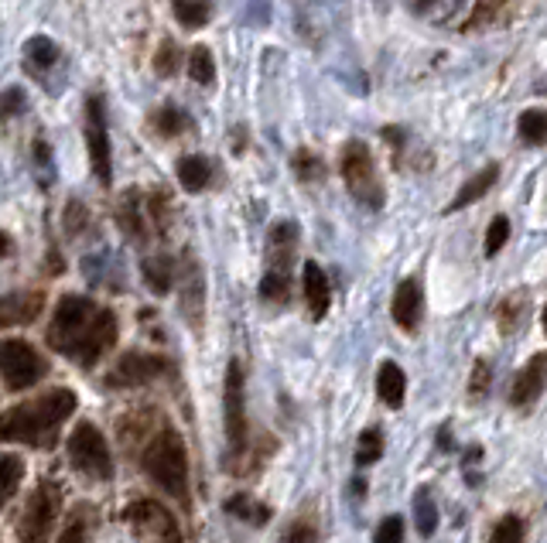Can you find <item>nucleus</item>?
<instances>
[{"label":"nucleus","instance_id":"1","mask_svg":"<svg viewBox=\"0 0 547 543\" xmlns=\"http://www.w3.org/2000/svg\"><path fill=\"white\" fill-rule=\"evenodd\" d=\"M45 342L58 356H69L76 366L93 369L116 346V315L83 294H62Z\"/></svg>","mask_w":547,"mask_h":543},{"label":"nucleus","instance_id":"2","mask_svg":"<svg viewBox=\"0 0 547 543\" xmlns=\"http://www.w3.org/2000/svg\"><path fill=\"white\" fill-rule=\"evenodd\" d=\"M76 393L69 387L35 397L28 404L11 407L7 414H0V441H17L31 447H52L58 441V427L76 414Z\"/></svg>","mask_w":547,"mask_h":543},{"label":"nucleus","instance_id":"3","mask_svg":"<svg viewBox=\"0 0 547 543\" xmlns=\"http://www.w3.org/2000/svg\"><path fill=\"white\" fill-rule=\"evenodd\" d=\"M141 465L157 488H165L178 502H188V455H185L182 434L161 427L144 447Z\"/></svg>","mask_w":547,"mask_h":543},{"label":"nucleus","instance_id":"4","mask_svg":"<svg viewBox=\"0 0 547 543\" xmlns=\"http://www.w3.org/2000/svg\"><path fill=\"white\" fill-rule=\"evenodd\" d=\"M339 167H342V181H346V188L352 192L356 202H363L370 209L383 206V181H380L373 154H370V147H366L363 140H349L342 147Z\"/></svg>","mask_w":547,"mask_h":543},{"label":"nucleus","instance_id":"5","mask_svg":"<svg viewBox=\"0 0 547 543\" xmlns=\"http://www.w3.org/2000/svg\"><path fill=\"white\" fill-rule=\"evenodd\" d=\"M48 373V359L25 338H0V377L7 383V390H28L35 383H42Z\"/></svg>","mask_w":547,"mask_h":543},{"label":"nucleus","instance_id":"6","mask_svg":"<svg viewBox=\"0 0 547 543\" xmlns=\"http://www.w3.org/2000/svg\"><path fill=\"white\" fill-rule=\"evenodd\" d=\"M66 447H69V461L83 475L99 478V482L113 478L110 445H106V437H103V431H99L93 420H79V424L72 427Z\"/></svg>","mask_w":547,"mask_h":543},{"label":"nucleus","instance_id":"7","mask_svg":"<svg viewBox=\"0 0 547 543\" xmlns=\"http://www.w3.org/2000/svg\"><path fill=\"white\" fill-rule=\"evenodd\" d=\"M62 513V488L52 482V478H45L35 486V492L28 496V506H25V513H21V529H17V537L21 540H48V533L56 529V519Z\"/></svg>","mask_w":547,"mask_h":543},{"label":"nucleus","instance_id":"8","mask_svg":"<svg viewBox=\"0 0 547 543\" xmlns=\"http://www.w3.org/2000/svg\"><path fill=\"white\" fill-rule=\"evenodd\" d=\"M86 147H89V165L99 185H110L113 157H110V134H106V103L103 96L86 99Z\"/></svg>","mask_w":547,"mask_h":543},{"label":"nucleus","instance_id":"9","mask_svg":"<svg viewBox=\"0 0 547 543\" xmlns=\"http://www.w3.org/2000/svg\"><path fill=\"white\" fill-rule=\"evenodd\" d=\"M223 407H226V437H229V447L243 451L247 447V390H243V366L237 359L226 366Z\"/></svg>","mask_w":547,"mask_h":543},{"label":"nucleus","instance_id":"10","mask_svg":"<svg viewBox=\"0 0 547 543\" xmlns=\"http://www.w3.org/2000/svg\"><path fill=\"white\" fill-rule=\"evenodd\" d=\"M124 519L134 527L137 537H147V540H182L175 516H171L168 509L155 499L130 502V506L124 509Z\"/></svg>","mask_w":547,"mask_h":543},{"label":"nucleus","instance_id":"11","mask_svg":"<svg viewBox=\"0 0 547 543\" xmlns=\"http://www.w3.org/2000/svg\"><path fill=\"white\" fill-rule=\"evenodd\" d=\"M168 369V362L161 356H144V352H127L116 359L110 373H106V387L110 390H130V387H144L157 379L161 373Z\"/></svg>","mask_w":547,"mask_h":543},{"label":"nucleus","instance_id":"12","mask_svg":"<svg viewBox=\"0 0 547 543\" xmlns=\"http://www.w3.org/2000/svg\"><path fill=\"white\" fill-rule=\"evenodd\" d=\"M45 294L42 291H15L0 297V332L15 328V325H31L42 315Z\"/></svg>","mask_w":547,"mask_h":543},{"label":"nucleus","instance_id":"13","mask_svg":"<svg viewBox=\"0 0 547 543\" xmlns=\"http://www.w3.org/2000/svg\"><path fill=\"white\" fill-rule=\"evenodd\" d=\"M547 387V352H537L523 369L513 379V390H510V404L513 407H527L533 404L541 390Z\"/></svg>","mask_w":547,"mask_h":543},{"label":"nucleus","instance_id":"14","mask_svg":"<svg viewBox=\"0 0 547 543\" xmlns=\"http://www.w3.org/2000/svg\"><path fill=\"white\" fill-rule=\"evenodd\" d=\"M301 284H305V305H309V315L315 321H322L329 315V305H332V284L325 277V270L315 260L305 264L301 270Z\"/></svg>","mask_w":547,"mask_h":543},{"label":"nucleus","instance_id":"15","mask_svg":"<svg viewBox=\"0 0 547 543\" xmlns=\"http://www.w3.org/2000/svg\"><path fill=\"white\" fill-rule=\"evenodd\" d=\"M390 315L404 332H414V328H418V321H421V287H418V280H400V284H397Z\"/></svg>","mask_w":547,"mask_h":543},{"label":"nucleus","instance_id":"16","mask_svg":"<svg viewBox=\"0 0 547 543\" xmlns=\"http://www.w3.org/2000/svg\"><path fill=\"white\" fill-rule=\"evenodd\" d=\"M267 250H270V266L291 270V260H295V250H298V226L291 223V219H281V223L270 226Z\"/></svg>","mask_w":547,"mask_h":543},{"label":"nucleus","instance_id":"17","mask_svg":"<svg viewBox=\"0 0 547 543\" xmlns=\"http://www.w3.org/2000/svg\"><path fill=\"white\" fill-rule=\"evenodd\" d=\"M377 393H380V400L387 407H404V393H407V377H404V369L397 366V362H383L377 369Z\"/></svg>","mask_w":547,"mask_h":543},{"label":"nucleus","instance_id":"18","mask_svg":"<svg viewBox=\"0 0 547 543\" xmlns=\"http://www.w3.org/2000/svg\"><path fill=\"white\" fill-rule=\"evenodd\" d=\"M496 178H500V165H486L482 171H479V175H472V178H469L462 188H459V196L451 198L449 212H459V209H465V206L479 202V198L486 196L492 185H496Z\"/></svg>","mask_w":547,"mask_h":543},{"label":"nucleus","instance_id":"19","mask_svg":"<svg viewBox=\"0 0 547 543\" xmlns=\"http://www.w3.org/2000/svg\"><path fill=\"white\" fill-rule=\"evenodd\" d=\"M141 274H144V284H147L151 294H157V297H165V294L171 291V284H175V264H171L165 253L144 256Z\"/></svg>","mask_w":547,"mask_h":543},{"label":"nucleus","instance_id":"20","mask_svg":"<svg viewBox=\"0 0 547 543\" xmlns=\"http://www.w3.org/2000/svg\"><path fill=\"white\" fill-rule=\"evenodd\" d=\"M178 181H182V188L185 192H202L206 185H209L212 178V165H209V157H202V154H188V157H182L178 161Z\"/></svg>","mask_w":547,"mask_h":543},{"label":"nucleus","instance_id":"21","mask_svg":"<svg viewBox=\"0 0 547 543\" xmlns=\"http://www.w3.org/2000/svg\"><path fill=\"white\" fill-rule=\"evenodd\" d=\"M21 478H25V458L15 451H0V506L15 499Z\"/></svg>","mask_w":547,"mask_h":543},{"label":"nucleus","instance_id":"22","mask_svg":"<svg viewBox=\"0 0 547 543\" xmlns=\"http://www.w3.org/2000/svg\"><path fill=\"white\" fill-rule=\"evenodd\" d=\"M116 219L124 226V233L130 239H144L147 236V229H144V209H141V192H124L120 198V209H116Z\"/></svg>","mask_w":547,"mask_h":543},{"label":"nucleus","instance_id":"23","mask_svg":"<svg viewBox=\"0 0 547 543\" xmlns=\"http://www.w3.org/2000/svg\"><path fill=\"white\" fill-rule=\"evenodd\" d=\"M226 513L239 516V519L250 523V527H264L267 519H270V509L260 506V502H253V496H233V499H226Z\"/></svg>","mask_w":547,"mask_h":543},{"label":"nucleus","instance_id":"24","mask_svg":"<svg viewBox=\"0 0 547 543\" xmlns=\"http://www.w3.org/2000/svg\"><path fill=\"white\" fill-rule=\"evenodd\" d=\"M171 11H175V21L182 28H202L212 15L206 0H171Z\"/></svg>","mask_w":547,"mask_h":543},{"label":"nucleus","instance_id":"25","mask_svg":"<svg viewBox=\"0 0 547 543\" xmlns=\"http://www.w3.org/2000/svg\"><path fill=\"white\" fill-rule=\"evenodd\" d=\"M25 58H28L35 69H52L58 62V48L52 38H45V35H35L25 42Z\"/></svg>","mask_w":547,"mask_h":543},{"label":"nucleus","instance_id":"26","mask_svg":"<svg viewBox=\"0 0 547 543\" xmlns=\"http://www.w3.org/2000/svg\"><path fill=\"white\" fill-rule=\"evenodd\" d=\"M188 75H192V83L198 85L216 83V62H212V52L206 45H196V48L188 52Z\"/></svg>","mask_w":547,"mask_h":543},{"label":"nucleus","instance_id":"27","mask_svg":"<svg viewBox=\"0 0 547 543\" xmlns=\"http://www.w3.org/2000/svg\"><path fill=\"white\" fill-rule=\"evenodd\" d=\"M151 126H155L161 137H175L188 126V116H185L178 106H161V110L151 113Z\"/></svg>","mask_w":547,"mask_h":543},{"label":"nucleus","instance_id":"28","mask_svg":"<svg viewBox=\"0 0 547 543\" xmlns=\"http://www.w3.org/2000/svg\"><path fill=\"white\" fill-rule=\"evenodd\" d=\"M414 523H418V533H421V537H431L438 529V506L424 488L414 496Z\"/></svg>","mask_w":547,"mask_h":543},{"label":"nucleus","instance_id":"29","mask_svg":"<svg viewBox=\"0 0 547 543\" xmlns=\"http://www.w3.org/2000/svg\"><path fill=\"white\" fill-rule=\"evenodd\" d=\"M383 458V431L380 427H366L360 434V447H356V465L366 468V465H373V461Z\"/></svg>","mask_w":547,"mask_h":543},{"label":"nucleus","instance_id":"30","mask_svg":"<svg viewBox=\"0 0 547 543\" xmlns=\"http://www.w3.org/2000/svg\"><path fill=\"white\" fill-rule=\"evenodd\" d=\"M520 137L527 140V144H544L547 140V113L544 110H527L520 113Z\"/></svg>","mask_w":547,"mask_h":543},{"label":"nucleus","instance_id":"31","mask_svg":"<svg viewBox=\"0 0 547 543\" xmlns=\"http://www.w3.org/2000/svg\"><path fill=\"white\" fill-rule=\"evenodd\" d=\"M288 294H291V277H288V270H278V266H270L260 280V297L267 301H288Z\"/></svg>","mask_w":547,"mask_h":543},{"label":"nucleus","instance_id":"32","mask_svg":"<svg viewBox=\"0 0 547 543\" xmlns=\"http://www.w3.org/2000/svg\"><path fill=\"white\" fill-rule=\"evenodd\" d=\"M523 301H527V294L517 291V294H510V297H503V305L496 307V321H500L503 332H513L520 325V318H523Z\"/></svg>","mask_w":547,"mask_h":543},{"label":"nucleus","instance_id":"33","mask_svg":"<svg viewBox=\"0 0 547 543\" xmlns=\"http://www.w3.org/2000/svg\"><path fill=\"white\" fill-rule=\"evenodd\" d=\"M523 533H527V527H523L520 516H503V519L496 523V529L490 533V540L492 543H520L523 540Z\"/></svg>","mask_w":547,"mask_h":543},{"label":"nucleus","instance_id":"34","mask_svg":"<svg viewBox=\"0 0 547 543\" xmlns=\"http://www.w3.org/2000/svg\"><path fill=\"white\" fill-rule=\"evenodd\" d=\"M25 106H28V96H25L21 85H11V89L0 93V120H11L17 113H25Z\"/></svg>","mask_w":547,"mask_h":543},{"label":"nucleus","instance_id":"35","mask_svg":"<svg viewBox=\"0 0 547 543\" xmlns=\"http://www.w3.org/2000/svg\"><path fill=\"white\" fill-rule=\"evenodd\" d=\"M506 239H510V219H506V216H496L490 223V233H486V256H490V260L503 250Z\"/></svg>","mask_w":547,"mask_h":543},{"label":"nucleus","instance_id":"36","mask_svg":"<svg viewBox=\"0 0 547 543\" xmlns=\"http://www.w3.org/2000/svg\"><path fill=\"white\" fill-rule=\"evenodd\" d=\"M155 72H157V75H165V79L178 72V45H175V42H161V45H157Z\"/></svg>","mask_w":547,"mask_h":543},{"label":"nucleus","instance_id":"37","mask_svg":"<svg viewBox=\"0 0 547 543\" xmlns=\"http://www.w3.org/2000/svg\"><path fill=\"white\" fill-rule=\"evenodd\" d=\"M291 165H295V175H298L301 181H319V178L325 175V171H322V161H319V157H315L311 151H298Z\"/></svg>","mask_w":547,"mask_h":543},{"label":"nucleus","instance_id":"38","mask_svg":"<svg viewBox=\"0 0 547 543\" xmlns=\"http://www.w3.org/2000/svg\"><path fill=\"white\" fill-rule=\"evenodd\" d=\"M373 540H377V543H400V540H404V519H400V516H390V519H383Z\"/></svg>","mask_w":547,"mask_h":543},{"label":"nucleus","instance_id":"39","mask_svg":"<svg viewBox=\"0 0 547 543\" xmlns=\"http://www.w3.org/2000/svg\"><path fill=\"white\" fill-rule=\"evenodd\" d=\"M86 219H89V212H86L83 202H69V206H66V233H69V236H76L79 229H86Z\"/></svg>","mask_w":547,"mask_h":543},{"label":"nucleus","instance_id":"40","mask_svg":"<svg viewBox=\"0 0 547 543\" xmlns=\"http://www.w3.org/2000/svg\"><path fill=\"white\" fill-rule=\"evenodd\" d=\"M486 390H490V362H476V373L469 379V393H472V397H482Z\"/></svg>","mask_w":547,"mask_h":543},{"label":"nucleus","instance_id":"41","mask_svg":"<svg viewBox=\"0 0 547 543\" xmlns=\"http://www.w3.org/2000/svg\"><path fill=\"white\" fill-rule=\"evenodd\" d=\"M35 165L42 171V185L48 181V171H52V151H48V144L42 137L35 140Z\"/></svg>","mask_w":547,"mask_h":543},{"label":"nucleus","instance_id":"42","mask_svg":"<svg viewBox=\"0 0 547 543\" xmlns=\"http://www.w3.org/2000/svg\"><path fill=\"white\" fill-rule=\"evenodd\" d=\"M86 537H89V529H86V523H83V519H79V516L72 519V527H69V529H62V533H58V540H66V543H72V540H86Z\"/></svg>","mask_w":547,"mask_h":543},{"label":"nucleus","instance_id":"43","mask_svg":"<svg viewBox=\"0 0 547 543\" xmlns=\"http://www.w3.org/2000/svg\"><path fill=\"white\" fill-rule=\"evenodd\" d=\"M492 7H496V0H479V11L472 17H469V25H465V28L472 31V28H479V25H482V21H486V17L492 15Z\"/></svg>","mask_w":547,"mask_h":543},{"label":"nucleus","instance_id":"44","mask_svg":"<svg viewBox=\"0 0 547 543\" xmlns=\"http://www.w3.org/2000/svg\"><path fill=\"white\" fill-rule=\"evenodd\" d=\"M284 540H315V529L311 527H295L284 533Z\"/></svg>","mask_w":547,"mask_h":543},{"label":"nucleus","instance_id":"45","mask_svg":"<svg viewBox=\"0 0 547 543\" xmlns=\"http://www.w3.org/2000/svg\"><path fill=\"white\" fill-rule=\"evenodd\" d=\"M11 253H15V239H11V233L0 229V260H7Z\"/></svg>","mask_w":547,"mask_h":543},{"label":"nucleus","instance_id":"46","mask_svg":"<svg viewBox=\"0 0 547 543\" xmlns=\"http://www.w3.org/2000/svg\"><path fill=\"white\" fill-rule=\"evenodd\" d=\"M431 4H435V0H414V7H418V11H428Z\"/></svg>","mask_w":547,"mask_h":543},{"label":"nucleus","instance_id":"47","mask_svg":"<svg viewBox=\"0 0 547 543\" xmlns=\"http://www.w3.org/2000/svg\"><path fill=\"white\" fill-rule=\"evenodd\" d=\"M541 325H544V332H547V307H544V315H541Z\"/></svg>","mask_w":547,"mask_h":543}]
</instances>
